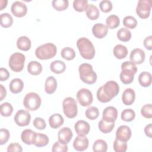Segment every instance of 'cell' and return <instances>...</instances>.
<instances>
[{"label": "cell", "mask_w": 152, "mask_h": 152, "mask_svg": "<svg viewBox=\"0 0 152 152\" xmlns=\"http://www.w3.org/2000/svg\"><path fill=\"white\" fill-rule=\"evenodd\" d=\"M7 95V91L3 85L0 84V101H2L5 98Z\"/></svg>", "instance_id": "55"}, {"label": "cell", "mask_w": 152, "mask_h": 152, "mask_svg": "<svg viewBox=\"0 0 152 152\" xmlns=\"http://www.w3.org/2000/svg\"><path fill=\"white\" fill-rule=\"evenodd\" d=\"M88 6V2L87 0H74L73 2V7L78 12H83L86 11Z\"/></svg>", "instance_id": "38"}, {"label": "cell", "mask_w": 152, "mask_h": 152, "mask_svg": "<svg viewBox=\"0 0 152 152\" xmlns=\"http://www.w3.org/2000/svg\"><path fill=\"white\" fill-rule=\"evenodd\" d=\"M131 32L126 28H121L117 31L118 39L124 42H128L131 38Z\"/></svg>", "instance_id": "35"}, {"label": "cell", "mask_w": 152, "mask_h": 152, "mask_svg": "<svg viewBox=\"0 0 152 152\" xmlns=\"http://www.w3.org/2000/svg\"><path fill=\"white\" fill-rule=\"evenodd\" d=\"M11 10L12 14L16 17H23L26 15L27 12V7L26 5L21 1H15L12 3Z\"/></svg>", "instance_id": "11"}, {"label": "cell", "mask_w": 152, "mask_h": 152, "mask_svg": "<svg viewBox=\"0 0 152 152\" xmlns=\"http://www.w3.org/2000/svg\"><path fill=\"white\" fill-rule=\"evenodd\" d=\"M57 81L55 77L50 76L46 79L45 84V90L47 94H51L53 93L57 88Z\"/></svg>", "instance_id": "24"}, {"label": "cell", "mask_w": 152, "mask_h": 152, "mask_svg": "<svg viewBox=\"0 0 152 152\" xmlns=\"http://www.w3.org/2000/svg\"><path fill=\"white\" fill-rule=\"evenodd\" d=\"M135 113L133 109H126L121 113V119L125 122H131L135 119Z\"/></svg>", "instance_id": "41"}, {"label": "cell", "mask_w": 152, "mask_h": 152, "mask_svg": "<svg viewBox=\"0 0 152 152\" xmlns=\"http://www.w3.org/2000/svg\"><path fill=\"white\" fill-rule=\"evenodd\" d=\"M88 146V140L85 135H78L73 142L74 148L78 151L86 150Z\"/></svg>", "instance_id": "13"}, {"label": "cell", "mask_w": 152, "mask_h": 152, "mask_svg": "<svg viewBox=\"0 0 152 152\" xmlns=\"http://www.w3.org/2000/svg\"><path fill=\"white\" fill-rule=\"evenodd\" d=\"M49 138L48 135L42 133H37L34 142V145L38 147H42L46 145L49 143Z\"/></svg>", "instance_id": "32"}, {"label": "cell", "mask_w": 152, "mask_h": 152, "mask_svg": "<svg viewBox=\"0 0 152 152\" xmlns=\"http://www.w3.org/2000/svg\"><path fill=\"white\" fill-rule=\"evenodd\" d=\"M140 84L144 87H149L151 84V75L148 72H142L138 76Z\"/></svg>", "instance_id": "30"}, {"label": "cell", "mask_w": 152, "mask_h": 152, "mask_svg": "<svg viewBox=\"0 0 152 152\" xmlns=\"http://www.w3.org/2000/svg\"><path fill=\"white\" fill-rule=\"evenodd\" d=\"M119 91L118 84L113 80L107 81L104 85L99 87L97 91V98L102 103L110 102L116 97Z\"/></svg>", "instance_id": "1"}, {"label": "cell", "mask_w": 152, "mask_h": 152, "mask_svg": "<svg viewBox=\"0 0 152 152\" xmlns=\"http://www.w3.org/2000/svg\"><path fill=\"white\" fill-rule=\"evenodd\" d=\"M50 69L52 72L59 74L63 73L66 69L65 64L60 60H55L51 62Z\"/></svg>", "instance_id": "26"}, {"label": "cell", "mask_w": 152, "mask_h": 152, "mask_svg": "<svg viewBox=\"0 0 152 152\" xmlns=\"http://www.w3.org/2000/svg\"><path fill=\"white\" fill-rule=\"evenodd\" d=\"M10 74L8 71L4 68H1L0 69V81H4L8 79Z\"/></svg>", "instance_id": "52"}, {"label": "cell", "mask_w": 152, "mask_h": 152, "mask_svg": "<svg viewBox=\"0 0 152 152\" xmlns=\"http://www.w3.org/2000/svg\"><path fill=\"white\" fill-rule=\"evenodd\" d=\"M135 99V93L132 88H126L122 95V100L124 104L126 106L133 104Z\"/></svg>", "instance_id": "19"}, {"label": "cell", "mask_w": 152, "mask_h": 152, "mask_svg": "<svg viewBox=\"0 0 152 152\" xmlns=\"http://www.w3.org/2000/svg\"><path fill=\"white\" fill-rule=\"evenodd\" d=\"M62 107L64 113L67 118H74L77 115V103L74 98L71 97L65 98L62 102Z\"/></svg>", "instance_id": "7"}, {"label": "cell", "mask_w": 152, "mask_h": 152, "mask_svg": "<svg viewBox=\"0 0 152 152\" xmlns=\"http://www.w3.org/2000/svg\"><path fill=\"white\" fill-rule=\"evenodd\" d=\"M31 43L30 39L27 36H21L18 38L17 40V46L18 49L23 50L27 51L31 48Z\"/></svg>", "instance_id": "25"}, {"label": "cell", "mask_w": 152, "mask_h": 152, "mask_svg": "<svg viewBox=\"0 0 152 152\" xmlns=\"http://www.w3.org/2000/svg\"><path fill=\"white\" fill-rule=\"evenodd\" d=\"M61 55L64 59L67 61H71L75 57V52L72 48L70 47H65L62 49Z\"/></svg>", "instance_id": "37"}, {"label": "cell", "mask_w": 152, "mask_h": 152, "mask_svg": "<svg viewBox=\"0 0 152 152\" xmlns=\"http://www.w3.org/2000/svg\"><path fill=\"white\" fill-rule=\"evenodd\" d=\"M85 115L88 119L94 120L98 118L99 115V110L98 108L95 106H90L86 110Z\"/></svg>", "instance_id": "43"}, {"label": "cell", "mask_w": 152, "mask_h": 152, "mask_svg": "<svg viewBox=\"0 0 152 152\" xmlns=\"http://www.w3.org/2000/svg\"><path fill=\"white\" fill-rule=\"evenodd\" d=\"M27 71L31 75H37L42 72V66L41 64L37 61H31L27 65Z\"/></svg>", "instance_id": "28"}, {"label": "cell", "mask_w": 152, "mask_h": 152, "mask_svg": "<svg viewBox=\"0 0 152 152\" xmlns=\"http://www.w3.org/2000/svg\"><path fill=\"white\" fill-rule=\"evenodd\" d=\"M113 53L114 56L119 59H122L125 58L128 55V49L127 48L123 45H116L113 49Z\"/></svg>", "instance_id": "27"}, {"label": "cell", "mask_w": 152, "mask_h": 152, "mask_svg": "<svg viewBox=\"0 0 152 152\" xmlns=\"http://www.w3.org/2000/svg\"><path fill=\"white\" fill-rule=\"evenodd\" d=\"M135 74V72L131 69H122L119 78L122 83L124 84H129L133 81L134 79V75Z\"/></svg>", "instance_id": "21"}, {"label": "cell", "mask_w": 152, "mask_h": 152, "mask_svg": "<svg viewBox=\"0 0 152 152\" xmlns=\"http://www.w3.org/2000/svg\"><path fill=\"white\" fill-rule=\"evenodd\" d=\"M102 119L107 122H115L118 117V110L113 106H107L103 111Z\"/></svg>", "instance_id": "16"}, {"label": "cell", "mask_w": 152, "mask_h": 152, "mask_svg": "<svg viewBox=\"0 0 152 152\" xmlns=\"http://www.w3.org/2000/svg\"><path fill=\"white\" fill-rule=\"evenodd\" d=\"M121 69H131L137 73V68L134 63L131 61H125L121 65Z\"/></svg>", "instance_id": "51"}, {"label": "cell", "mask_w": 152, "mask_h": 152, "mask_svg": "<svg viewBox=\"0 0 152 152\" xmlns=\"http://www.w3.org/2000/svg\"><path fill=\"white\" fill-rule=\"evenodd\" d=\"M107 150V144L103 140H97L93 145V150L94 152H106Z\"/></svg>", "instance_id": "36"}, {"label": "cell", "mask_w": 152, "mask_h": 152, "mask_svg": "<svg viewBox=\"0 0 152 152\" xmlns=\"http://www.w3.org/2000/svg\"><path fill=\"white\" fill-rule=\"evenodd\" d=\"M41 98L38 94L34 92L27 93L23 99V105L28 110L35 111L41 105Z\"/></svg>", "instance_id": "5"}, {"label": "cell", "mask_w": 152, "mask_h": 152, "mask_svg": "<svg viewBox=\"0 0 152 152\" xmlns=\"http://www.w3.org/2000/svg\"><path fill=\"white\" fill-rule=\"evenodd\" d=\"M142 116L145 118L150 119L152 118V105L151 104H146L144 105L141 109Z\"/></svg>", "instance_id": "45"}, {"label": "cell", "mask_w": 152, "mask_h": 152, "mask_svg": "<svg viewBox=\"0 0 152 152\" xmlns=\"http://www.w3.org/2000/svg\"><path fill=\"white\" fill-rule=\"evenodd\" d=\"M77 99L82 106H88L93 102V97L92 93L88 89L83 88L78 91Z\"/></svg>", "instance_id": "9"}, {"label": "cell", "mask_w": 152, "mask_h": 152, "mask_svg": "<svg viewBox=\"0 0 152 152\" xmlns=\"http://www.w3.org/2000/svg\"><path fill=\"white\" fill-rule=\"evenodd\" d=\"M78 71L81 80L87 84H93L97 80V74L94 71L91 65L83 63L79 66Z\"/></svg>", "instance_id": "3"}, {"label": "cell", "mask_w": 152, "mask_h": 152, "mask_svg": "<svg viewBox=\"0 0 152 152\" xmlns=\"http://www.w3.org/2000/svg\"><path fill=\"white\" fill-rule=\"evenodd\" d=\"M113 147L115 152H125L128 148L126 142L119 140L116 138L113 142Z\"/></svg>", "instance_id": "42"}, {"label": "cell", "mask_w": 152, "mask_h": 152, "mask_svg": "<svg viewBox=\"0 0 152 152\" xmlns=\"http://www.w3.org/2000/svg\"><path fill=\"white\" fill-rule=\"evenodd\" d=\"M53 7L57 11H61L65 10L69 5L68 0H53L52 2Z\"/></svg>", "instance_id": "40"}, {"label": "cell", "mask_w": 152, "mask_h": 152, "mask_svg": "<svg viewBox=\"0 0 152 152\" xmlns=\"http://www.w3.org/2000/svg\"><path fill=\"white\" fill-rule=\"evenodd\" d=\"M131 130L126 125L120 126L116 131V138L119 140L127 142L131 137Z\"/></svg>", "instance_id": "12"}, {"label": "cell", "mask_w": 152, "mask_h": 152, "mask_svg": "<svg viewBox=\"0 0 152 152\" xmlns=\"http://www.w3.org/2000/svg\"><path fill=\"white\" fill-rule=\"evenodd\" d=\"M98 127L102 132L107 134L113 129L115 127V122H107L102 119L99 121Z\"/></svg>", "instance_id": "29"}, {"label": "cell", "mask_w": 152, "mask_h": 152, "mask_svg": "<svg viewBox=\"0 0 152 152\" xmlns=\"http://www.w3.org/2000/svg\"><path fill=\"white\" fill-rule=\"evenodd\" d=\"M92 33L96 38L102 39L107 35L108 28L102 23H96L92 27Z\"/></svg>", "instance_id": "17"}, {"label": "cell", "mask_w": 152, "mask_h": 152, "mask_svg": "<svg viewBox=\"0 0 152 152\" xmlns=\"http://www.w3.org/2000/svg\"><path fill=\"white\" fill-rule=\"evenodd\" d=\"M68 148L67 145L65 144H63L59 141L55 142L52 147V151L53 152H66L68 151Z\"/></svg>", "instance_id": "47"}, {"label": "cell", "mask_w": 152, "mask_h": 152, "mask_svg": "<svg viewBox=\"0 0 152 152\" xmlns=\"http://www.w3.org/2000/svg\"><path fill=\"white\" fill-rule=\"evenodd\" d=\"M74 128L78 135H86L90 130V126L87 122L84 120H79L75 124Z\"/></svg>", "instance_id": "18"}, {"label": "cell", "mask_w": 152, "mask_h": 152, "mask_svg": "<svg viewBox=\"0 0 152 152\" xmlns=\"http://www.w3.org/2000/svg\"><path fill=\"white\" fill-rule=\"evenodd\" d=\"M7 151L8 152H14V151L21 152L23 151V148L21 145L17 142L11 143L8 146Z\"/></svg>", "instance_id": "50"}, {"label": "cell", "mask_w": 152, "mask_h": 152, "mask_svg": "<svg viewBox=\"0 0 152 152\" xmlns=\"http://www.w3.org/2000/svg\"><path fill=\"white\" fill-rule=\"evenodd\" d=\"M144 47L149 50L152 49V36H149L145 37L144 40Z\"/></svg>", "instance_id": "53"}, {"label": "cell", "mask_w": 152, "mask_h": 152, "mask_svg": "<svg viewBox=\"0 0 152 152\" xmlns=\"http://www.w3.org/2000/svg\"><path fill=\"white\" fill-rule=\"evenodd\" d=\"M14 122L19 126H25L30 124L31 115L27 110H19L14 116Z\"/></svg>", "instance_id": "10"}, {"label": "cell", "mask_w": 152, "mask_h": 152, "mask_svg": "<svg viewBox=\"0 0 152 152\" xmlns=\"http://www.w3.org/2000/svg\"><path fill=\"white\" fill-rule=\"evenodd\" d=\"M106 26L109 29H113L118 27L120 24V20L116 15H110L108 16L106 20Z\"/></svg>", "instance_id": "34"}, {"label": "cell", "mask_w": 152, "mask_h": 152, "mask_svg": "<svg viewBox=\"0 0 152 152\" xmlns=\"http://www.w3.org/2000/svg\"><path fill=\"white\" fill-rule=\"evenodd\" d=\"M100 10L105 13L110 12L112 10V4L109 0H103L99 4Z\"/></svg>", "instance_id": "46"}, {"label": "cell", "mask_w": 152, "mask_h": 152, "mask_svg": "<svg viewBox=\"0 0 152 152\" xmlns=\"http://www.w3.org/2000/svg\"><path fill=\"white\" fill-rule=\"evenodd\" d=\"M25 60L26 57L23 53L15 52L10 56L8 65L14 72H18L23 69Z\"/></svg>", "instance_id": "6"}, {"label": "cell", "mask_w": 152, "mask_h": 152, "mask_svg": "<svg viewBox=\"0 0 152 152\" xmlns=\"http://www.w3.org/2000/svg\"><path fill=\"white\" fill-rule=\"evenodd\" d=\"M77 46L81 56L86 59H92L96 53L95 48L91 42L86 37H81L77 41Z\"/></svg>", "instance_id": "2"}, {"label": "cell", "mask_w": 152, "mask_h": 152, "mask_svg": "<svg viewBox=\"0 0 152 152\" xmlns=\"http://www.w3.org/2000/svg\"><path fill=\"white\" fill-rule=\"evenodd\" d=\"M73 136L71 129L68 127H64L59 129L58 134V141L63 144H67L72 139Z\"/></svg>", "instance_id": "15"}, {"label": "cell", "mask_w": 152, "mask_h": 152, "mask_svg": "<svg viewBox=\"0 0 152 152\" xmlns=\"http://www.w3.org/2000/svg\"><path fill=\"white\" fill-rule=\"evenodd\" d=\"M151 8V0H140L136 7V13L142 19L149 17Z\"/></svg>", "instance_id": "8"}, {"label": "cell", "mask_w": 152, "mask_h": 152, "mask_svg": "<svg viewBox=\"0 0 152 152\" xmlns=\"http://www.w3.org/2000/svg\"><path fill=\"white\" fill-rule=\"evenodd\" d=\"M145 52L140 48H135L133 49L130 53L129 58L131 62L135 64H141L145 60Z\"/></svg>", "instance_id": "14"}, {"label": "cell", "mask_w": 152, "mask_h": 152, "mask_svg": "<svg viewBox=\"0 0 152 152\" xmlns=\"http://www.w3.org/2000/svg\"><path fill=\"white\" fill-rule=\"evenodd\" d=\"M64 122V118L59 113H54L49 118V124L53 129H57L63 125Z\"/></svg>", "instance_id": "22"}, {"label": "cell", "mask_w": 152, "mask_h": 152, "mask_svg": "<svg viewBox=\"0 0 152 152\" xmlns=\"http://www.w3.org/2000/svg\"><path fill=\"white\" fill-rule=\"evenodd\" d=\"M0 24L2 27H10L13 24V18L12 16L7 12L1 14L0 15Z\"/></svg>", "instance_id": "33"}, {"label": "cell", "mask_w": 152, "mask_h": 152, "mask_svg": "<svg viewBox=\"0 0 152 152\" xmlns=\"http://www.w3.org/2000/svg\"><path fill=\"white\" fill-rule=\"evenodd\" d=\"M86 14L88 18L90 20H96L99 17V10L96 5L90 4L86 10Z\"/></svg>", "instance_id": "31"}, {"label": "cell", "mask_w": 152, "mask_h": 152, "mask_svg": "<svg viewBox=\"0 0 152 152\" xmlns=\"http://www.w3.org/2000/svg\"><path fill=\"white\" fill-rule=\"evenodd\" d=\"M36 132L30 129H26L22 131L21 134V139L22 141L27 145H31L34 144Z\"/></svg>", "instance_id": "20"}, {"label": "cell", "mask_w": 152, "mask_h": 152, "mask_svg": "<svg viewBox=\"0 0 152 152\" xmlns=\"http://www.w3.org/2000/svg\"><path fill=\"white\" fill-rule=\"evenodd\" d=\"M10 137L9 131L5 128H1L0 130V145H3L7 142Z\"/></svg>", "instance_id": "48"}, {"label": "cell", "mask_w": 152, "mask_h": 152, "mask_svg": "<svg viewBox=\"0 0 152 152\" xmlns=\"http://www.w3.org/2000/svg\"><path fill=\"white\" fill-rule=\"evenodd\" d=\"M24 87V83L20 78L12 79L9 85V88L11 93L17 94L22 91Z\"/></svg>", "instance_id": "23"}, {"label": "cell", "mask_w": 152, "mask_h": 152, "mask_svg": "<svg viewBox=\"0 0 152 152\" xmlns=\"http://www.w3.org/2000/svg\"><path fill=\"white\" fill-rule=\"evenodd\" d=\"M124 25L128 28L133 29L137 25V21L135 17L131 15L126 16L123 20Z\"/></svg>", "instance_id": "44"}, {"label": "cell", "mask_w": 152, "mask_h": 152, "mask_svg": "<svg viewBox=\"0 0 152 152\" xmlns=\"http://www.w3.org/2000/svg\"><path fill=\"white\" fill-rule=\"evenodd\" d=\"M33 124L34 126L40 130H42L46 128V124L45 121L40 117H36L33 121Z\"/></svg>", "instance_id": "49"}, {"label": "cell", "mask_w": 152, "mask_h": 152, "mask_svg": "<svg viewBox=\"0 0 152 152\" xmlns=\"http://www.w3.org/2000/svg\"><path fill=\"white\" fill-rule=\"evenodd\" d=\"M56 52V46L52 43H47L37 47L35 50V55L39 59L46 60L53 58Z\"/></svg>", "instance_id": "4"}, {"label": "cell", "mask_w": 152, "mask_h": 152, "mask_svg": "<svg viewBox=\"0 0 152 152\" xmlns=\"http://www.w3.org/2000/svg\"><path fill=\"white\" fill-rule=\"evenodd\" d=\"M0 111L2 116L8 117L11 115L13 112V107L11 103L8 102H5L1 104Z\"/></svg>", "instance_id": "39"}, {"label": "cell", "mask_w": 152, "mask_h": 152, "mask_svg": "<svg viewBox=\"0 0 152 152\" xmlns=\"http://www.w3.org/2000/svg\"><path fill=\"white\" fill-rule=\"evenodd\" d=\"M144 132L146 136H147L149 138L152 137V125L151 124H149L147 125H146L144 128Z\"/></svg>", "instance_id": "54"}]
</instances>
